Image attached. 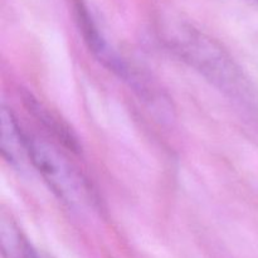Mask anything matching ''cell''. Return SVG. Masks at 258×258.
<instances>
[{"instance_id":"5b68a950","label":"cell","mask_w":258,"mask_h":258,"mask_svg":"<svg viewBox=\"0 0 258 258\" xmlns=\"http://www.w3.org/2000/svg\"><path fill=\"white\" fill-rule=\"evenodd\" d=\"M25 103H27V107L40 122H43V125L48 128L49 131H52L53 135L55 138H58V140L62 141L63 145L67 146L70 150L78 151L81 150L80 143H78V139L76 138V135L73 134V131L68 127L66 123L60 122V120L58 117H55L52 112L48 111V108H45L44 106L40 102H38L32 95L25 96L24 98Z\"/></svg>"},{"instance_id":"6da1fadb","label":"cell","mask_w":258,"mask_h":258,"mask_svg":"<svg viewBox=\"0 0 258 258\" xmlns=\"http://www.w3.org/2000/svg\"><path fill=\"white\" fill-rule=\"evenodd\" d=\"M161 32L166 47L216 87L234 98L246 96L247 85L242 72L218 43L183 22L168 23Z\"/></svg>"},{"instance_id":"3957f363","label":"cell","mask_w":258,"mask_h":258,"mask_svg":"<svg viewBox=\"0 0 258 258\" xmlns=\"http://www.w3.org/2000/svg\"><path fill=\"white\" fill-rule=\"evenodd\" d=\"M75 13L80 32L90 52L108 71L135 88L143 78V75L140 76L136 71H134V68L130 67V64L108 44L82 0H75Z\"/></svg>"},{"instance_id":"7a4b0ae2","label":"cell","mask_w":258,"mask_h":258,"mask_svg":"<svg viewBox=\"0 0 258 258\" xmlns=\"http://www.w3.org/2000/svg\"><path fill=\"white\" fill-rule=\"evenodd\" d=\"M25 146L34 168L63 203L81 207L92 201L86 180L58 149L29 135H25Z\"/></svg>"},{"instance_id":"277c9868","label":"cell","mask_w":258,"mask_h":258,"mask_svg":"<svg viewBox=\"0 0 258 258\" xmlns=\"http://www.w3.org/2000/svg\"><path fill=\"white\" fill-rule=\"evenodd\" d=\"M2 153L12 165L19 164L23 155H27L25 135L22 134L12 111L2 110Z\"/></svg>"}]
</instances>
